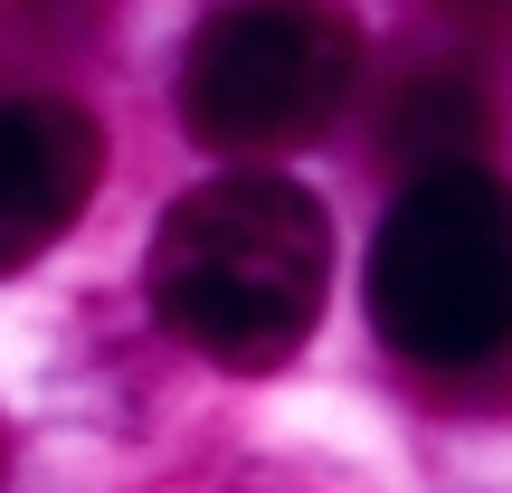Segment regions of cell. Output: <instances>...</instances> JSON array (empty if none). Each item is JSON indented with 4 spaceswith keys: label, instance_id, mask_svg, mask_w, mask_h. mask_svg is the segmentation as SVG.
<instances>
[{
    "label": "cell",
    "instance_id": "obj_8",
    "mask_svg": "<svg viewBox=\"0 0 512 493\" xmlns=\"http://www.w3.org/2000/svg\"><path fill=\"white\" fill-rule=\"evenodd\" d=\"M0 465H10V437H0Z\"/></svg>",
    "mask_w": 512,
    "mask_h": 493
},
{
    "label": "cell",
    "instance_id": "obj_1",
    "mask_svg": "<svg viewBox=\"0 0 512 493\" xmlns=\"http://www.w3.org/2000/svg\"><path fill=\"white\" fill-rule=\"evenodd\" d=\"M152 323L219 370H285L332 294V219L304 181L219 171L181 190L143 256Z\"/></svg>",
    "mask_w": 512,
    "mask_h": 493
},
{
    "label": "cell",
    "instance_id": "obj_5",
    "mask_svg": "<svg viewBox=\"0 0 512 493\" xmlns=\"http://www.w3.org/2000/svg\"><path fill=\"white\" fill-rule=\"evenodd\" d=\"M503 152V95L475 57H418L408 76H389L380 105V162L418 171H465Z\"/></svg>",
    "mask_w": 512,
    "mask_h": 493
},
{
    "label": "cell",
    "instance_id": "obj_6",
    "mask_svg": "<svg viewBox=\"0 0 512 493\" xmlns=\"http://www.w3.org/2000/svg\"><path fill=\"white\" fill-rule=\"evenodd\" d=\"M465 38H512V0H437Z\"/></svg>",
    "mask_w": 512,
    "mask_h": 493
},
{
    "label": "cell",
    "instance_id": "obj_2",
    "mask_svg": "<svg viewBox=\"0 0 512 493\" xmlns=\"http://www.w3.org/2000/svg\"><path fill=\"white\" fill-rule=\"evenodd\" d=\"M370 332L427 380L512 351V190L494 162L418 171L370 238Z\"/></svg>",
    "mask_w": 512,
    "mask_h": 493
},
{
    "label": "cell",
    "instance_id": "obj_4",
    "mask_svg": "<svg viewBox=\"0 0 512 493\" xmlns=\"http://www.w3.org/2000/svg\"><path fill=\"white\" fill-rule=\"evenodd\" d=\"M105 181V133L67 95H0V275L38 266Z\"/></svg>",
    "mask_w": 512,
    "mask_h": 493
},
{
    "label": "cell",
    "instance_id": "obj_3",
    "mask_svg": "<svg viewBox=\"0 0 512 493\" xmlns=\"http://www.w3.org/2000/svg\"><path fill=\"white\" fill-rule=\"evenodd\" d=\"M361 86L351 0H219L181 57V124L209 152H294Z\"/></svg>",
    "mask_w": 512,
    "mask_h": 493
},
{
    "label": "cell",
    "instance_id": "obj_7",
    "mask_svg": "<svg viewBox=\"0 0 512 493\" xmlns=\"http://www.w3.org/2000/svg\"><path fill=\"white\" fill-rule=\"evenodd\" d=\"M228 493H342V484H323V475H247V484H228Z\"/></svg>",
    "mask_w": 512,
    "mask_h": 493
}]
</instances>
